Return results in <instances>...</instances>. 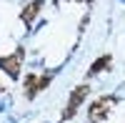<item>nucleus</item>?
Segmentation results:
<instances>
[{
    "label": "nucleus",
    "mask_w": 125,
    "mask_h": 123,
    "mask_svg": "<svg viewBox=\"0 0 125 123\" xmlns=\"http://www.w3.org/2000/svg\"><path fill=\"white\" fill-rule=\"evenodd\" d=\"M115 106H118V98L115 96H100V98H95L93 106H90V111H88L90 123H103V121L113 113Z\"/></svg>",
    "instance_id": "1"
},
{
    "label": "nucleus",
    "mask_w": 125,
    "mask_h": 123,
    "mask_svg": "<svg viewBox=\"0 0 125 123\" xmlns=\"http://www.w3.org/2000/svg\"><path fill=\"white\" fill-rule=\"evenodd\" d=\"M88 93H90V86H88V83H83V86H78L75 90H73L70 98H68V103H65V111H62L60 121H70L73 116H75V113H78V108L83 106V100L88 98Z\"/></svg>",
    "instance_id": "2"
},
{
    "label": "nucleus",
    "mask_w": 125,
    "mask_h": 123,
    "mask_svg": "<svg viewBox=\"0 0 125 123\" xmlns=\"http://www.w3.org/2000/svg\"><path fill=\"white\" fill-rule=\"evenodd\" d=\"M23 60H25V50L23 48H15L10 55L0 58V70H5L10 78H20V68H23Z\"/></svg>",
    "instance_id": "3"
},
{
    "label": "nucleus",
    "mask_w": 125,
    "mask_h": 123,
    "mask_svg": "<svg viewBox=\"0 0 125 123\" xmlns=\"http://www.w3.org/2000/svg\"><path fill=\"white\" fill-rule=\"evenodd\" d=\"M50 80H53V73H43V75H38V73H30L25 78V98L33 100L40 90H45L50 86Z\"/></svg>",
    "instance_id": "4"
},
{
    "label": "nucleus",
    "mask_w": 125,
    "mask_h": 123,
    "mask_svg": "<svg viewBox=\"0 0 125 123\" xmlns=\"http://www.w3.org/2000/svg\"><path fill=\"white\" fill-rule=\"evenodd\" d=\"M40 10H43V0H30V3L20 10V20L25 23V28H33L35 18L40 15Z\"/></svg>",
    "instance_id": "5"
},
{
    "label": "nucleus",
    "mask_w": 125,
    "mask_h": 123,
    "mask_svg": "<svg viewBox=\"0 0 125 123\" xmlns=\"http://www.w3.org/2000/svg\"><path fill=\"white\" fill-rule=\"evenodd\" d=\"M110 65H113V55H103V58H98L95 63L90 65V70H88V78H93V75L103 73V70H108Z\"/></svg>",
    "instance_id": "6"
},
{
    "label": "nucleus",
    "mask_w": 125,
    "mask_h": 123,
    "mask_svg": "<svg viewBox=\"0 0 125 123\" xmlns=\"http://www.w3.org/2000/svg\"><path fill=\"white\" fill-rule=\"evenodd\" d=\"M58 3H60V0H58ZM73 3H90V0H73Z\"/></svg>",
    "instance_id": "7"
}]
</instances>
